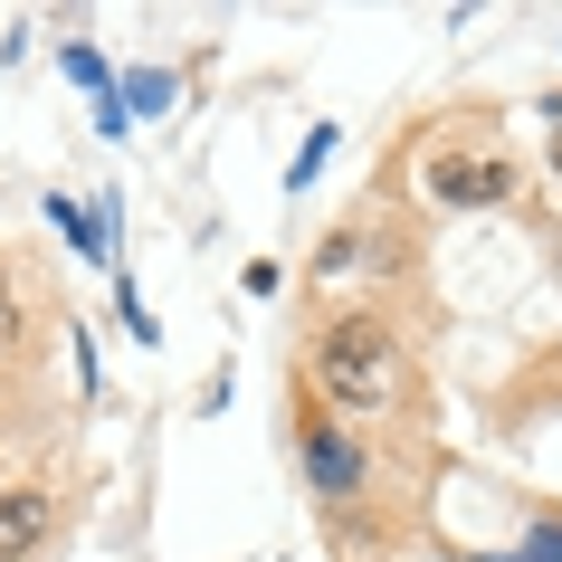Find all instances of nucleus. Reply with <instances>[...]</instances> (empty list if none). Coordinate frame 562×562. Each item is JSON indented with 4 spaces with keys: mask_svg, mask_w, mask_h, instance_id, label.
<instances>
[{
    "mask_svg": "<svg viewBox=\"0 0 562 562\" xmlns=\"http://www.w3.org/2000/svg\"><path fill=\"white\" fill-rule=\"evenodd\" d=\"M315 382H325L344 411H372V401L391 391V334L362 325V315L325 325V344H315Z\"/></svg>",
    "mask_w": 562,
    "mask_h": 562,
    "instance_id": "1",
    "label": "nucleus"
},
{
    "mask_svg": "<svg viewBox=\"0 0 562 562\" xmlns=\"http://www.w3.org/2000/svg\"><path fill=\"white\" fill-rule=\"evenodd\" d=\"M305 476L315 496H362V439L344 419H305Z\"/></svg>",
    "mask_w": 562,
    "mask_h": 562,
    "instance_id": "2",
    "label": "nucleus"
},
{
    "mask_svg": "<svg viewBox=\"0 0 562 562\" xmlns=\"http://www.w3.org/2000/svg\"><path fill=\"white\" fill-rule=\"evenodd\" d=\"M429 191L458 201V210H486V201L515 191V162H496V153H439V162H429Z\"/></svg>",
    "mask_w": 562,
    "mask_h": 562,
    "instance_id": "3",
    "label": "nucleus"
},
{
    "mask_svg": "<svg viewBox=\"0 0 562 562\" xmlns=\"http://www.w3.org/2000/svg\"><path fill=\"white\" fill-rule=\"evenodd\" d=\"M58 525V496L48 486H0V562H30Z\"/></svg>",
    "mask_w": 562,
    "mask_h": 562,
    "instance_id": "4",
    "label": "nucleus"
},
{
    "mask_svg": "<svg viewBox=\"0 0 562 562\" xmlns=\"http://www.w3.org/2000/svg\"><path fill=\"white\" fill-rule=\"evenodd\" d=\"M10 325H20V305H10V286H0V344H10Z\"/></svg>",
    "mask_w": 562,
    "mask_h": 562,
    "instance_id": "5",
    "label": "nucleus"
},
{
    "mask_svg": "<svg viewBox=\"0 0 562 562\" xmlns=\"http://www.w3.org/2000/svg\"><path fill=\"white\" fill-rule=\"evenodd\" d=\"M553 172H562V124H553Z\"/></svg>",
    "mask_w": 562,
    "mask_h": 562,
    "instance_id": "6",
    "label": "nucleus"
}]
</instances>
